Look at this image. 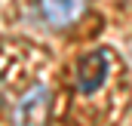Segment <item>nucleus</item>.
Segmentation results:
<instances>
[{
	"label": "nucleus",
	"instance_id": "f257e3e1",
	"mask_svg": "<svg viewBox=\"0 0 132 126\" xmlns=\"http://www.w3.org/2000/svg\"><path fill=\"white\" fill-rule=\"evenodd\" d=\"M49 120V86L34 83L12 108V123L15 126H46Z\"/></svg>",
	"mask_w": 132,
	"mask_h": 126
},
{
	"label": "nucleus",
	"instance_id": "f03ea898",
	"mask_svg": "<svg viewBox=\"0 0 132 126\" xmlns=\"http://www.w3.org/2000/svg\"><path fill=\"white\" fill-rule=\"evenodd\" d=\"M111 74V52L108 49H95L89 56H83L77 65V92L80 95H92L104 86Z\"/></svg>",
	"mask_w": 132,
	"mask_h": 126
},
{
	"label": "nucleus",
	"instance_id": "7ed1b4c3",
	"mask_svg": "<svg viewBox=\"0 0 132 126\" xmlns=\"http://www.w3.org/2000/svg\"><path fill=\"white\" fill-rule=\"evenodd\" d=\"M83 9H86V0H40V19L55 31L74 25L83 15Z\"/></svg>",
	"mask_w": 132,
	"mask_h": 126
},
{
	"label": "nucleus",
	"instance_id": "20e7f679",
	"mask_svg": "<svg viewBox=\"0 0 132 126\" xmlns=\"http://www.w3.org/2000/svg\"><path fill=\"white\" fill-rule=\"evenodd\" d=\"M129 3H132V0H129Z\"/></svg>",
	"mask_w": 132,
	"mask_h": 126
}]
</instances>
